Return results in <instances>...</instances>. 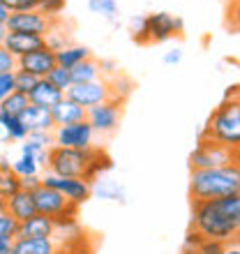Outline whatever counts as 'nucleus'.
Instances as JSON below:
<instances>
[{
    "instance_id": "nucleus-15",
    "label": "nucleus",
    "mask_w": 240,
    "mask_h": 254,
    "mask_svg": "<svg viewBox=\"0 0 240 254\" xmlns=\"http://www.w3.org/2000/svg\"><path fill=\"white\" fill-rule=\"evenodd\" d=\"M5 47L9 49L16 58H23V56L33 54V51H40V49L47 47V37L28 35V33H9L7 35Z\"/></svg>"
},
{
    "instance_id": "nucleus-28",
    "label": "nucleus",
    "mask_w": 240,
    "mask_h": 254,
    "mask_svg": "<svg viewBox=\"0 0 240 254\" xmlns=\"http://www.w3.org/2000/svg\"><path fill=\"white\" fill-rule=\"evenodd\" d=\"M47 81L49 83H54L58 90H62V93H67L69 88L74 86L72 83V72L67 69V67H60V65H56L51 72L47 74Z\"/></svg>"
},
{
    "instance_id": "nucleus-30",
    "label": "nucleus",
    "mask_w": 240,
    "mask_h": 254,
    "mask_svg": "<svg viewBox=\"0 0 240 254\" xmlns=\"http://www.w3.org/2000/svg\"><path fill=\"white\" fill-rule=\"evenodd\" d=\"M88 7L93 14H102L104 19L116 21V14H118V2L116 0H88Z\"/></svg>"
},
{
    "instance_id": "nucleus-5",
    "label": "nucleus",
    "mask_w": 240,
    "mask_h": 254,
    "mask_svg": "<svg viewBox=\"0 0 240 254\" xmlns=\"http://www.w3.org/2000/svg\"><path fill=\"white\" fill-rule=\"evenodd\" d=\"M240 160V153L236 150H229V148L220 146V143H213V141L199 139L196 148L189 155V169L192 171H201V169H217L224 167V164H231V162Z\"/></svg>"
},
{
    "instance_id": "nucleus-11",
    "label": "nucleus",
    "mask_w": 240,
    "mask_h": 254,
    "mask_svg": "<svg viewBox=\"0 0 240 254\" xmlns=\"http://www.w3.org/2000/svg\"><path fill=\"white\" fill-rule=\"evenodd\" d=\"M148 28H150V42L160 44V42L174 40V37L182 35L185 23L180 16H174L169 12H155L148 14Z\"/></svg>"
},
{
    "instance_id": "nucleus-33",
    "label": "nucleus",
    "mask_w": 240,
    "mask_h": 254,
    "mask_svg": "<svg viewBox=\"0 0 240 254\" xmlns=\"http://www.w3.org/2000/svg\"><path fill=\"white\" fill-rule=\"evenodd\" d=\"M19 69V58L7 47H0V74H14Z\"/></svg>"
},
{
    "instance_id": "nucleus-13",
    "label": "nucleus",
    "mask_w": 240,
    "mask_h": 254,
    "mask_svg": "<svg viewBox=\"0 0 240 254\" xmlns=\"http://www.w3.org/2000/svg\"><path fill=\"white\" fill-rule=\"evenodd\" d=\"M56 234H58L56 222L42 213L19 224V238H56Z\"/></svg>"
},
{
    "instance_id": "nucleus-49",
    "label": "nucleus",
    "mask_w": 240,
    "mask_h": 254,
    "mask_svg": "<svg viewBox=\"0 0 240 254\" xmlns=\"http://www.w3.org/2000/svg\"><path fill=\"white\" fill-rule=\"evenodd\" d=\"M5 206H7V203H5V199H2V196H0V213H2V210H5Z\"/></svg>"
},
{
    "instance_id": "nucleus-40",
    "label": "nucleus",
    "mask_w": 240,
    "mask_h": 254,
    "mask_svg": "<svg viewBox=\"0 0 240 254\" xmlns=\"http://www.w3.org/2000/svg\"><path fill=\"white\" fill-rule=\"evenodd\" d=\"M224 250H227V245H222V243H217V241H206V238H203V245H201L199 254H224Z\"/></svg>"
},
{
    "instance_id": "nucleus-27",
    "label": "nucleus",
    "mask_w": 240,
    "mask_h": 254,
    "mask_svg": "<svg viewBox=\"0 0 240 254\" xmlns=\"http://www.w3.org/2000/svg\"><path fill=\"white\" fill-rule=\"evenodd\" d=\"M14 174L19 178H26V176H40V162L33 155H21L16 162H12Z\"/></svg>"
},
{
    "instance_id": "nucleus-42",
    "label": "nucleus",
    "mask_w": 240,
    "mask_h": 254,
    "mask_svg": "<svg viewBox=\"0 0 240 254\" xmlns=\"http://www.w3.org/2000/svg\"><path fill=\"white\" fill-rule=\"evenodd\" d=\"M180 61H182V49H171V51L164 54V63L167 65H178Z\"/></svg>"
},
{
    "instance_id": "nucleus-4",
    "label": "nucleus",
    "mask_w": 240,
    "mask_h": 254,
    "mask_svg": "<svg viewBox=\"0 0 240 254\" xmlns=\"http://www.w3.org/2000/svg\"><path fill=\"white\" fill-rule=\"evenodd\" d=\"M88 162H90V148L88 150H74V148L51 146L49 148L47 171L65 178H83L86 181Z\"/></svg>"
},
{
    "instance_id": "nucleus-32",
    "label": "nucleus",
    "mask_w": 240,
    "mask_h": 254,
    "mask_svg": "<svg viewBox=\"0 0 240 254\" xmlns=\"http://www.w3.org/2000/svg\"><path fill=\"white\" fill-rule=\"evenodd\" d=\"M19 224L21 222L14 220L7 210H2V213H0V238H12V241H16V238H19Z\"/></svg>"
},
{
    "instance_id": "nucleus-20",
    "label": "nucleus",
    "mask_w": 240,
    "mask_h": 254,
    "mask_svg": "<svg viewBox=\"0 0 240 254\" xmlns=\"http://www.w3.org/2000/svg\"><path fill=\"white\" fill-rule=\"evenodd\" d=\"M114 169V160L107 155L104 148L93 146L90 148V162H88V171H86V181L95 183L97 178H102L104 174H109Z\"/></svg>"
},
{
    "instance_id": "nucleus-46",
    "label": "nucleus",
    "mask_w": 240,
    "mask_h": 254,
    "mask_svg": "<svg viewBox=\"0 0 240 254\" xmlns=\"http://www.w3.org/2000/svg\"><path fill=\"white\" fill-rule=\"evenodd\" d=\"M7 35H9V28H7V23H0V47H5Z\"/></svg>"
},
{
    "instance_id": "nucleus-47",
    "label": "nucleus",
    "mask_w": 240,
    "mask_h": 254,
    "mask_svg": "<svg viewBox=\"0 0 240 254\" xmlns=\"http://www.w3.org/2000/svg\"><path fill=\"white\" fill-rule=\"evenodd\" d=\"M224 254H240V248L238 245H229V248L224 250Z\"/></svg>"
},
{
    "instance_id": "nucleus-6",
    "label": "nucleus",
    "mask_w": 240,
    "mask_h": 254,
    "mask_svg": "<svg viewBox=\"0 0 240 254\" xmlns=\"http://www.w3.org/2000/svg\"><path fill=\"white\" fill-rule=\"evenodd\" d=\"M65 97L76 102V104H81L83 109H93L109 100H118L114 93V88H111V81H107V79L93 81V83H74L65 93Z\"/></svg>"
},
{
    "instance_id": "nucleus-37",
    "label": "nucleus",
    "mask_w": 240,
    "mask_h": 254,
    "mask_svg": "<svg viewBox=\"0 0 240 254\" xmlns=\"http://www.w3.org/2000/svg\"><path fill=\"white\" fill-rule=\"evenodd\" d=\"M201 245H203V238H201L196 231H192V229H189V234L185 236V243H182L180 254H199Z\"/></svg>"
},
{
    "instance_id": "nucleus-14",
    "label": "nucleus",
    "mask_w": 240,
    "mask_h": 254,
    "mask_svg": "<svg viewBox=\"0 0 240 254\" xmlns=\"http://www.w3.org/2000/svg\"><path fill=\"white\" fill-rule=\"evenodd\" d=\"M5 210L12 215L16 222H26L33 215H37V206H35V196L28 190H19L16 194H12L9 199H5Z\"/></svg>"
},
{
    "instance_id": "nucleus-21",
    "label": "nucleus",
    "mask_w": 240,
    "mask_h": 254,
    "mask_svg": "<svg viewBox=\"0 0 240 254\" xmlns=\"http://www.w3.org/2000/svg\"><path fill=\"white\" fill-rule=\"evenodd\" d=\"M56 146L54 143V134L51 132H30L28 139L21 143V155H33V157H40V155L49 153V148Z\"/></svg>"
},
{
    "instance_id": "nucleus-8",
    "label": "nucleus",
    "mask_w": 240,
    "mask_h": 254,
    "mask_svg": "<svg viewBox=\"0 0 240 254\" xmlns=\"http://www.w3.org/2000/svg\"><path fill=\"white\" fill-rule=\"evenodd\" d=\"M95 129L88 121L74 123V125H60L54 129V143L74 150H88L95 143Z\"/></svg>"
},
{
    "instance_id": "nucleus-38",
    "label": "nucleus",
    "mask_w": 240,
    "mask_h": 254,
    "mask_svg": "<svg viewBox=\"0 0 240 254\" xmlns=\"http://www.w3.org/2000/svg\"><path fill=\"white\" fill-rule=\"evenodd\" d=\"M9 12H33L37 9L40 0H2Z\"/></svg>"
},
{
    "instance_id": "nucleus-34",
    "label": "nucleus",
    "mask_w": 240,
    "mask_h": 254,
    "mask_svg": "<svg viewBox=\"0 0 240 254\" xmlns=\"http://www.w3.org/2000/svg\"><path fill=\"white\" fill-rule=\"evenodd\" d=\"M42 14H47L49 19H58L60 12L65 9V0H40V5H37Z\"/></svg>"
},
{
    "instance_id": "nucleus-12",
    "label": "nucleus",
    "mask_w": 240,
    "mask_h": 254,
    "mask_svg": "<svg viewBox=\"0 0 240 254\" xmlns=\"http://www.w3.org/2000/svg\"><path fill=\"white\" fill-rule=\"evenodd\" d=\"M58 65V58H56V51H51L49 47L40 49V51H33V54L19 58V69L23 72L35 74L37 79H47V74Z\"/></svg>"
},
{
    "instance_id": "nucleus-25",
    "label": "nucleus",
    "mask_w": 240,
    "mask_h": 254,
    "mask_svg": "<svg viewBox=\"0 0 240 254\" xmlns=\"http://www.w3.org/2000/svg\"><path fill=\"white\" fill-rule=\"evenodd\" d=\"M95 183H97V188H93V192H97L102 199H109V201H125V192H122V188H120L118 183L107 181L104 176H102V178H97Z\"/></svg>"
},
{
    "instance_id": "nucleus-24",
    "label": "nucleus",
    "mask_w": 240,
    "mask_h": 254,
    "mask_svg": "<svg viewBox=\"0 0 240 254\" xmlns=\"http://www.w3.org/2000/svg\"><path fill=\"white\" fill-rule=\"evenodd\" d=\"M0 107H2V114L9 116V118H21V116H23V111L30 107V97L16 90V93L9 95V97H7Z\"/></svg>"
},
{
    "instance_id": "nucleus-16",
    "label": "nucleus",
    "mask_w": 240,
    "mask_h": 254,
    "mask_svg": "<svg viewBox=\"0 0 240 254\" xmlns=\"http://www.w3.org/2000/svg\"><path fill=\"white\" fill-rule=\"evenodd\" d=\"M21 123L28 127V132H54V129H56L51 109L35 107V104H30V107L23 111Z\"/></svg>"
},
{
    "instance_id": "nucleus-7",
    "label": "nucleus",
    "mask_w": 240,
    "mask_h": 254,
    "mask_svg": "<svg viewBox=\"0 0 240 254\" xmlns=\"http://www.w3.org/2000/svg\"><path fill=\"white\" fill-rule=\"evenodd\" d=\"M42 185H47V188L60 192L67 201H72L76 206L86 203V201L93 196V183L83 181V178H65V176H56V174H51V171H44Z\"/></svg>"
},
{
    "instance_id": "nucleus-23",
    "label": "nucleus",
    "mask_w": 240,
    "mask_h": 254,
    "mask_svg": "<svg viewBox=\"0 0 240 254\" xmlns=\"http://www.w3.org/2000/svg\"><path fill=\"white\" fill-rule=\"evenodd\" d=\"M58 58V65L60 67H67V69H74V67L79 65V63L88 61V58H93L90 56V49L88 47H76V44H67L62 51L56 54Z\"/></svg>"
},
{
    "instance_id": "nucleus-18",
    "label": "nucleus",
    "mask_w": 240,
    "mask_h": 254,
    "mask_svg": "<svg viewBox=\"0 0 240 254\" xmlns=\"http://www.w3.org/2000/svg\"><path fill=\"white\" fill-rule=\"evenodd\" d=\"M30 104L35 107H44V109H56L60 102L65 100V93L58 90L54 83H49L47 79H40V83L35 86V90L30 95Z\"/></svg>"
},
{
    "instance_id": "nucleus-1",
    "label": "nucleus",
    "mask_w": 240,
    "mask_h": 254,
    "mask_svg": "<svg viewBox=\"0 0 240 254\" xmlns=\"http://www.w3.org/2000/svg\"><path fill=\"white\" fill-rule=\"evenodd\" d=\"M192 231L222 245H240V194L192 203Z\"/></svg>"
},
{
    "instance_id": "nucleus-29",
    "label": "nucleus",
    "mask_w": 240,
    "mask_h": 254,
    "mask_svg": "<svg viewBox=\"0 0 240 254\" xmlns=\"http://www.w3.org/2000/svg\"><path fill=\"white\" fill-rule=\"evenodd\" d=\"M129 30H132V40L139 44H153L150 42V28H148V16H134L129 21Z\"/></svg>"
},
{
    "instance_id": "nucleus-9",
    "label": "nucleus",
    "mask_w": 240,
    "mask_h": 254,
    "mask_svg": "<svg viewBox=\"0 0 240 254\" xmlns=\"http://www.w3.org/2000/svg\"><path fill=\"white\" fill-rule=\"evenodd\" d=\"M54 19H49L47 14H42L40 9L33 12H12L7 19V28L9 33H28V35H40L47 37L54 30Z\"/></svg>"
},
{
    "instance_id": "nucleus-22",
    "label": "nucleus",
    "mask_w": 240,
    "mask_h": 254,
    "mask_svg": "<svg viewBox=\"0 0 240 254\" xmlns=\"http://www.w3.org/2000/svg\"><path fill=\"white\" fill-rule=\"evenodd\" d=\"M72 72V83H93V81L104 79L102 76V67L95 58H88V61L79 63V65L69 69Z\"/></svg>"
},
{
    "instance_id": "nucleus-31",
    "label": "nucleus",
    "mask_w": 240,
    "mask_h": 254,
    "mask_svg": "<svg viewBox=\"0 0 240 254\" xmlns=\"http://www.w3.org/2000/svg\"><path fill=\"white\" fill-rule=\"evenodd\" d=\"M14 83H16V90L23 95H30L35 90V86L40 83V79L30 72H23V69H16L14 72Z\"/></svg>"
},
{
    "instance_id": "nucleus-48",
    "label": "nucleus",
    "mask_w": 240,
    "mask_h": 254,
    "mask_svg": "<svg viewBox=\"0 0 240 254\" xmlns=\"http://www.w3.org/2000/svg\"><path fill=\"white\" fill-rule=\"evenodd\" d=\"M227 93H231V95H234V97H236V100L240 102V86H234V88H231V90H227Z\"/></svg>"
},
{
    "instance_id": "nucleus-39",
    "label": "nucleus",
    "mask_w": 240,
    "mask_h": 254,
    "mask_svg": "<svg viewBox=\"0 0 240 254\" xmlns=\"http://www.w3.org/2000/svg\"><path fill=\"white\" fill-rule=\"evenodd\" d=\"M16 93V83H14V74H0V104Z\"/></svg>"
},
{
    "instance_id": "nucleus-35",
    "label": "nucleus",
    "mask_w": 240,
    "mask_h": 254,
    "mask_svg": "<svg viewBox=\"0 0 240 254\" xmlns=\"http://www.w3.org/2000/svg\"><path fill=\"white\" fill-rule=\"evenodd\" d=\"M58 254H93L90 250H83V236H74L72 241L67 238L65 245H60Z\"/></svg>"
},
{
    "instance_id": "nucleus-17",
    "label": "nucleus",
    "mask_w": 240,
    "mask_h": 254,
    "mask_svg": "<svg viewBox=\"0 0 240 254\" xmlns=\"http://www.w3.org/2000/svg\"><path fill=\"white\" fill-rule=\"evenodd\" d=\"M58 238H16L14 241V254H58Z\"/></svg>"
},
{
    "instance_id": "nucleus-50",
    "label": "nucleus",
    "mask_w": 240,
    "mask_h": 254,
    "mask_svg": "<svg viewBox=\"0 0 240 254\" xmlns=\"http://www.w3.org/2000/svg\"><path fill=\"white\" fill-rule=\"evenodd\" d=\"M2 118H5V114H2V107H0V123H2Z\"/></svg>"
},
{
    "instance_id": "nucleus-45",
    "label": "nucleus",
    "mask_w": 240,
    "mask_h": 254,
    "mask_svg": "<svg viewBox=\"0 0 240 254\" xmlns=\"http://www.w3.org/2000/svg\"><path fill=\"white\" fill-rule=\"evenodd\" d=\"M9 9H7L5 7V2H2V0H0V23H7V19H9Z\"/></svg>"
},
{
    "instance_id": "nucleus-10",
    "label": "nucleus",
    "mask_w": 240,
    "mask_h": 254,
    "mask_svg": "<svg viewBox=\"0 0 240 254\" xmlns=\"http://www.w3.org/2000/svg\"><path fill=\"white\" fill-rule=\"evenodd\" d=\"M122 116V100H109L100 107L88 109V123L97 134H111L118 129Z\"/></svg>"
},
{
    "instance_id": "nucleus-3",
    "label": "nucleus",
    "mask_w": 240,
    "mask_h": 254,
    "mask_svg": "<svg viewBox=\"0 0 240 254\" xmlns=\"http://www.w3.org/2000/svg\"><path fill=\"white\" fill-rule=\"evenodd\" d=\"M199 139L213 141L240 153V102L231 93H227L220 107H215V111L208 116V123L201 129Z\"/></svg>"
},
{
    "instance_id": "nucleus-36",
    "label": "nucleus",
    "mask_w": 240,
    "mask_h": 254,
    "mask_svg": "<svg viewBox=\"0 0 240 254\" xmlns=\"http://www.w3.org/2000/svg\"><path fill=\"white\" fill-rule=\"evenodd\" d=\"M227 26L236 33H240V0L227 2Z\"/></svg>"
},
{
    "instance_id": "nucleus-19",
    "label": "nucleus",
    "mask_w": 240,
    "mask_h": 254,
    "mask_svg": "<svg viewBox=\"0 0 240 254\" xmlns=\"http://www.w3.org/2000/svg\"><path fill=\"white\" fill-rule=\"evenodd\" d=\"M51 114H54V123L56 127L60 125H74V123H83L88 121V109H83L81 104L72 100H62L56 109H51Z\"/></svg>"
},
{
    "instance_id": "nucleus-26",
    "label": "nucleus",
    "mask_w": 240,
    "mask_h": 254,
    "mask_svg": "<svg viewBox=\"0 0 240 254\" xmlns=\"http://www.w3.org/2000/svg\"><path fill=\"white\" fill-rule=\"evenodd\" d=\"M0 127L5 129L7 139L21 141V143H23V141L28 139V134H30V132H28V127L21 123V118H9V116H5V118H2V123H0Z\"/></svg>"
},
{
    "instance_id": "nucleus-2",
    "label": "nucleus",
    "mask_w": 240,
    "mask_h": 254,
    "mask_svg": "<svg viewBox=\"0 0 240 254\" xmlns=\"http://www.w3.org/2000/svg\"><path fill=\"white\" fill-rule=\"evenodd\" d=\"M240 194V160L217 169H201L189 174V199L192 203L224 199Z\"/></svg>"
},
{
    "instance_id": "nucleus-51",
    "label": "nucleus",
    "mask_w": 240,
    "mask_h": 254,
    "mask_svg": "<svg viewBox=\"0 0 240 254\" xmlns=\"http://www.w3.org/2000/svg\"><path fill=\"white\" fill-rule=\"evenodd\" d=\"M9 254H14V252H9Z\"/></svg>"
},
{
    "instance_id": "nucleus-44",
    "label": "nucleus",
    "mask_w": 240,
    "mask_h": 254,
    "mask_svg": "<svg viewBox=\"0 0 240 254\" xmlns=\"http://www.w3.org/2000/svg\"><path fill=\"white\" fill-rule=\"evenodd\" d=\"M14 248V241L12 238H0V254H9Z\"/></svg>"
},
{
    "instance_id": "nucleus-43",
    "label": "nucleus",
    "mask_w": 240,
    "mask_h": 254,
    "mask_svg": "<svg viewBox=\"0 0 240 254\" xmlns=\"http://www.w3.org/2000/svg\"><path fill=\"white\" fill-rule=\"evenodd\" d=\"M100 67H102V76H116L118 74V65L114 61H102Z\"/></svg>"
},
{
    "instance_id": "nucleus-41",
    "label": "nucleus",
    "mask_w": 240,
    "mask_h": 254,
    "mask_svg": "<svg viewBox=\"0 0 240 254\" xmlns=\"http://www.w3.org/2000/svg\"><path fill=\"white\" fill-rule=\"evenodd\" d=\"M40 185H42V176H26V178H21V190L35 192Z\"/></svg>"
}]
</instances>
